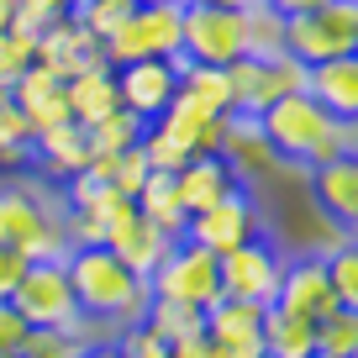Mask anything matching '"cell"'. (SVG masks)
<instances>
[{
    "instance_id": "obj_1",
    "label": "cell",
    "mask_w": 358,
    "mask_h": 358,
    "mask_svg": "<svg viewBox=\"0 0 358 358\" xmlns=\"http://www.w3.org/2000/svg\"><path fill=\"white\" fill-rule=\"evenodd\" d=\"M258 132L268 137V148H274V158L280 164H327V158H348L358 153V122H343V116H332L327 106H316L311 95H280V101L268 106L264 116H253Z\"/></svg>"
},
{
    "instance_id": "obj_2",
    "label": "cell",
    "mask_w": 358,
    "mask_h": 358,
    "mask_svg": "<svg viewBox=\"0 0 358 358\" xmlns=\"http://www.w3.org/2000/svg\"><path fill=\"white\" fill-rule=\"evenodd\" d=\"M64 268H69V290H74L79 316H90L95 327H111L116 332V327H127V322H143L148 306H153L148 280H137L111 248L74 243L64 253Z\"/></svg>"
},
{
    "instance_id": "obj_3",
    "label": "cell",
    "mask_w": 358,
    "mask_h": 358,
    "mask_svg": "<svg viewBox=\"0 0 358 358\" xmlns=\"http://www.w3.org/2000/svg\"><path fill=\"white\" fill-rule=\"evenodd\" d=\"M0 243L16 248L27 264L64 258L69 248H74L69 243V227H64V201L37 190L32 179L0 185Z\"/></svg>"
},
{
    "instance_id": "obj_4",
    "label": "cell",
    "mask_w": 358,
    "mask_h": 358,
    "mask_svg": "<svg viewBox=\"0 0 358 358\" xmlns=\"http://www.w3.org/2000/svg\"><path fill=\"white\" fill-rule=\"evenodd\" d=\"M11 306L27 316V327H69V332H85L90 343H101V327L90 322V316H79V306H74L64 258L27 264L22 280H16V290H11Z\"/></svg>"
},
{
    "instance_id": "obj_5",
    "label": "cell",
    "mask_w": 358,
    "mask_h": 358,
    "mask_svg": "<svg viewBox=\"0 0 358 358\" xmlns=\"http://www.w3.org/2000/svg\"><path fill=\"white\" fill-rule=\"evenodd\" d=\"M285 53L301 64L358 53V0H322L301 16H285Z\"/></svg>"
},
{
    "instance_id": "obj_6",
    "label": "cell",
    "mask_w": 358,
    "mask_h": 358,
    "mask_svg": "<svg viewBox=\"0 0 358 358\" xmlns=\"http://www.w3.org/2000/svg\"><path fill=\"white\" fill-rule=\"evenodd\" d=\"M148 290L153 301H174V306H190V311H211L222 301V268H216V253L185 243L179 237L169 248V258L148 274Z\"/></svg>"
},
{
    "instance_id": "obj_7",
    "label": "cell",
    "mask_w": 358,
    "mask_h": 358,
    "mask_svg": "<svg viewBox=\"0 0 358 358\" xmlns=\"http://www.w3.org/2000/svg\"><path fill=\"white\" fill-rule=\"evenodd\" d=\"M179 22H185V6H179V0L132 6V16L106 37V64L122 69V64H132V58H174L179 53Z\"/></svg>"
},
{
    "instance_id": "obj_8",
    "label": "cell",
    "mask_w": 358,
    "mask_h": 358,
    "mask_svg": "<svg viewBox=\"0 0 358 358\" xmlns=\"http://www.w3.org/2000/svg\"><path fill=\"white\" fill-rule=\"evenodd\" d=\"M179 53L190 64L227 69L232 58H243V6H185L179 22Z\"/></svg>"
},
{
    "instance_id": "obj_9",
    "label": "cell",
    "mask_w": 358,
    "mask_h": 358,
    "mask_svg": "<svg viewBox=\"0 0 358 358\" xmlns=\"http://www.w3.org/2000/svg\"><path fill=\"white\" fill-rule=\"evenodd\" d=\"M253 237H264V211H258V201L248 190H232L227 201L195 211L190 227H185V243L206 248V253H216V258L243 248V243H253Z\"/></svg>"
},
{
    "instance_id": "obj_10",
    "label": "cell",
    "mask_w": 358,
    "mask_h": 358,
    "mask_svg": "<svg viewBox=\"0 0 358 358\" xmlns=\"http://www.w3.org/2000/svg\"><path fill=\"white\" fill-rule=\"evenodd\" d=\"M222 268V295L227 301H253V306H274L280 295V274H285V258L268 237H253V243L232 248V253L216 258Z\"/></svg>"
},
{
    "instance_id": "obj_11",
    "label": "cell",
    "mask_w": 358,
    "mask_h": 358,
    "mask_svg": "<svg viewBox=\"0 0 358 358\" xmlns=\"http://www.w3.org/2000/svg\"><path fill=\"white\" fill-rule=\"evenodd\" d=\"M32 64L53 69V74H85V69H111L106 64V43L90 37L74 16H53V22L37 27V48H32Z\"/></svg>"
},
{
    "instance_id": "obj_12",
    "label": "cell",
    "mask_w": 358,
    "mask_h": 358,
    "mask_svg": "<svg viewBox=\"0 0 358 358\" xmlns=\"http://www.w3.org/2000/svg\"><path fill=\"white\" fill-rule=\"evenodd\" d=\"M258 322H264V306L227 301L222 295V301L206 311V358H264Z\"/></svg>"
},
{
    "instance_id": "obj_13",
    "label": "cell",
    "mask_w": 358,
    "mask_h": 358,
    "mask_svg": "<svg viewBox=\"0 0 358 358\" xmlns=\"http://www.w3.org/2000/svg\"><path fill=\"white\" fill-rule=\"evenodd\" d=\"M111 74H116V101H122V111L143 116V122H153L179 95V69L169 64V58H132V64L111 69Z\"/></svg>"
},
{
    "instance_id": "obj_14",
    "label": "cell",
    "mask_w": 358,
    "mask_h": 358,
    "mask_svg": "<svg viewBox=\"0 0 358 358\" xmlns=\"http://www.w3.org/2000/svg\"><path fill=\"white\" fill-rule=\"evenodd\" d=\"M274 306H285V311L306 316V322H322V316L332 311H348V306H337L332 295V280H327V258L311 253V258H285V274H280V295H274Z\"/></svg>"
},
{
    "instance_id": "obj_15",
    "label": "cell",
    "mask_w": 358,
    "mask_h": 358,
    "mask_svg": "<svg viewBox=\"0 0 358 358\" xmlns=\"http://www.w3.org/2000/svg\"><path fill=\"white\" fill-rule=\"evenodd\" d=\"M132 216H137L132 195H122V190H101L95 201H85V206H74V211H64V227H69V243L111 248V243H116V232H122Z\"/></svg>"
},
{
    "instance_id": "obj_16",
    "label": "cell",
    "mask_w": 358,
    "mask_h": 358,
    "mask_svg": "<svg viewBox=\"0 0 358 358\" xmlns=\"http://www.w3.org/2000/svg\"><path fill=\"white\" fill-rule=\"evenodd\" d=\"M222 164L232 169L237 185H258V179H268L274 169H280V158H274V148H268V137L258 132L253 116H227V132H222Z\"/></svg>"
},
{
    "instance_id": "obj_17",
    "label": "cell",
    "mask_w": 358,
    "mask_h": 358,
    "mask_svg": "<svg viewBox=\"0 0 358 358\" xmlns=\"http://www.w3.org/2000/svg\"><path fill=\"white\" fill-rule=\"evenodd\" d=\"M311 201L322 206V216H332L343 232L358 227V153L327 158L311 169Z\"/></svg>"
},
{
    "instance_id": "obj_18",
    "label": "cell",
    "mask_w": 358,
    "mask_h": 358,
    "mask_svg": "<svg viewBox=\"0 0 358 358\" xmlns=\"http://www.w3.org/2000/svg\"><path fill=\"white\" fill-rule=\"evenodd\" d=\"M85 164H90V137H85L79 122H58V127L32 132V169L43 179L64 185V179H74Z\"/></svg>"
},
{
    "instance_id": "obj_19",
    "label": "cell",
    "mask_w": 358,
    "mask_h": 358,
    "mask_svg": "<svg viewBox=\"0 0 358 358\" xmlns=\"http://www.w3.org/2000/svg\"><path fill=\"white\" fill-rule=\"evenodd\" d=\"M232 190H243V185H237L232 169L222 164V153H195V158H185V164L174 169V195L190 216L206 211V206H216V201H227Z\"/></svg>"
},
{
    "instance_id": "obj_20",
    "label": "cell",
    "mask_w": 358,
    "mask_h": 358,
    "mask_svg": "<svg viewBox=\"0 0 358 358\" xmlns=\"http://www.w3.org/2000/svg\"><path fill=\"white\" fill-rule=\"evenodd\" d=\"M11 101L22 106V116H27V127H32V132H43V127L69 122L64 74H53V69H43V64H27V74L11 85Z\"/></svg>"
},
{
    "instance_id": "obj_21",
    "label": "cell",
    "mask_w": 358,
    "mask_h": 358,
    "mask_svg": "<svg viewBox=\"0 0 358 358\" xmlns=\"http://www.w3.org/2000/svg\"><path fill=\"white\" fill-rule=\"evenodd\" d=\"M306 95L327 106L343 122H358V64L353 58H327V64L306 69Z\"/></svg>"
},
{
    "instance_id": "obj_22",
    "label": "cell",
    "mask_w": 358,
    "mask_h": 358,
    "mask_svg": "<svg viewBox=\"0 0 358 358\" xmlns=\"http://www.w3.org/2000/svg\"><path fill=\"white\" fill-rule=\"evenodd\" d=\"M258 337H264V358H316V322L285 306H264Z\"/></svg>"
},
{
    "instance_id": "obj_23",
    "label": "cell",
    "mask_w": 358,
    "mask_h": 358,
    "mask_svg": "<svg viewBox=\"0 0 358 358\" xmlns=\"http://www.w3.org/2000/svg\"><path fill=\"white\" fill-rule=\"evenodd\" d=\"M227 90H232V116H264L268 106L280 101L268 58H248V53L227 64Z\"/></svg>"
},
{
    "instance_id": "obj_24",
    "label": "cell",
    "mask_w": 358,
    "mask_h": 358,
    "mask_svg": "<svg viewBox=\"0 0 358 358\" xmlns=\"http://www.w3.org/2000/svg\"><path fill=\"white\" fill-rule=\"evenodd\" d=\"M64 101H69V122L90 127L101 122V116H111L116 106V74L111 69H85V74H69L64 79Z\"/></svg>"
},
{
    "instance_id": "obj_25",
    "label": "cell",
    "mask_w": 358,
    "mask_h": 358,
    "mask_svg": "<svg viewBox=\"0 0 358 358\" xmlns=\"http://www.w3.org/2000/svg\"><path fill=\"white\" fill-rule=\"evenodd\" d=\"M169 248H174V237H169V232H158L153 222H143V216H132V222H127L122 232H116L111 253L122 258L127 268H132L137 280H148V274H153V268H158V264H164V258H169Z\"/></svg>"
},
{
    "instance_id": "obj_26",
    "label": "cell",
    "mask_w": 358,
    "mask_h": 358,
    "mask_svg": "<svg viewBox=\"0 0 358 358\" xmlns=\"http://www.w3.org/2000/svg\"><path fill=\"white\" fill-rule=\"evenodd\" d=\"M132 206H137V216L143 222H153L158 232H169L179 243L185 237V227H190V211L179 206V195H174V174H164V169H153L148 174V185L132 195Z\"/></svg>"
},
{
    "instance_id": "obj_27",
    "label": "cell",
    "mask_w": 358,
    "mask_h": 358,
    "mask_svg": "<svg viewBox=\"0 0 358 358\" xmlns=\"http://www.w3.org/2000/svg\"><path fill=\"white\" fill-rule=\"evenodd\" d=\"M179 101L201 106L206 116H232V90H227V69H211V64H185V69H179Z\"/></svg>"
},
{
    "instance_id": "obj_28",
    "label": "cell",
    "mask_w": 358,
    "mask_h": 358,
    "mask_svg": "<svg viewBox=\"0 0 358 358\" xmlns=\"http://www.w3.org/2000/svg\"><path fill=\"white\" fill-rule=\"evenodd\" d=\"M243 53L248 58H280L285 53V16L264 0L243 6Z\"/></svg>"
},
{
    "instance_id": "obj_29",
    "label": "cell",
    "mask_w": 358,
    "mask_h": 358,
    "mask_svg": "<svg viewBox=\"0 0 358 358\" xmlns=\"http://www.w3.org/2000/svg\"><path fill=\"white\" fill-rule=\"evenodd\" d=\"M143 116H132V111H122L116 106L111 116H101V122H90L85 127V137H90V153H122V148H137L143 143Z\"/></svg>"
},
{
    "instance_id": "obj_30",
    "label": "cell",
    "mask_w": 358,
    "mask_h": 358,
    "mask_svg": "<svg viewBox=\"0 0 358 358\" xmlns=\"http://www.w3.org/2000/svg\"><path fill=\"white\" fill-rule=\"evenodd\" d=\"M316 358H358V311H332L316 322Z\"/></svg>"
},
{
    "instance_id": "obj_31",
    "label": "cell",
    "mask_w": 358,
    "mask_h": 358,
    "mask_svg": "<svg viewBox=\"0 0 358 358\" xmlns=\"http://www.w3.org/2000/svg\"><path fill=\"white\" fill-rule=\"evenodd\" d=\"M90 348L85 332H69V327H32L22 343V358H79Z\"/></svg>"
},
{
    "instance_id": "obj_32",
    "label": "cell",
    "mask_w": 358,
    "mask_h": 358,
    "mask_svg": "<svg viewBox=\"0 0 358 358\" xmlns=\"http://www.w3.org/2000/svg\"><path fill=\"white\" fill-rule=\"evenodd\" d=\"M132 6H137V0H74V11H69V16H74L90 37H101V43H106V37L132 16Z\"/></svg>"
},
{
    "instance_id": "obj_33",
    "label": "cell",
    "mask_w": 358,
    "mask_h": 358,
    "mask_svg": "<svg viewBox=\"0 0 358 358\" xmlns=\"http://www.w3.org/2000/svg\"><path fill=\"white\" fill-rule=\"evenodd\" d=\"M32 48H37V32L32 27H6L0 32V90H11L16 79L27 74V64H32Z\"/></svg>"
},
{
    "instance_id": "obj_34",
    "label": "cell",
    "mask_w": 358,
    "mask_h": 358,
    "mask_svg": "<svg viewBox=\"0 0 358 358\" xmlns=\"http://www.w3.org/2000/svg\"><path fill=\"white\" fill-rule=\"evenodd\" d=\"M322 258H327V280H332L337 306L358 311V253H353V237H343L337 253H322Z\"/></svg>"
},
{
    "instance_id": "obj_35",
    "label": "cell",
    "mask_w": 358,
    "mask_h": 358,
    "mask_svg": "<svg viewBox=\"0 0 358 358\" xmlns=\"http://www.w3.org/2000/svg\"><path fill=\"white\" fill-rule=\"evenodd\" d=\"M106 348H111L116 358H169V343L153 332V327H148V316H143V322H127V327H116Z\"/></svg>"
},
{
    "instance_id": "obj_36",
    "label": "cell",
    "mask_w": 358,
    "mask_h": 358,
    "mask_svg": "<svg viewBox=\"0 0 358 358\" xmlns=\"http://www.w3.org/2000/svg\"><path fill=\"white\" fill-rule=\"evenodd\" d=\"M148 327H153L164 343H174V337L206 332V311H190V306H174V301H153L148 306Z\"/></svg>"
},
{
    "instance_id": "obj_37",
    "label": "cell",
    "mask_w": 358,
    "mask_h": 358,
    "mask_svg": "<svg viewBox=\"0 0 358 358\" xmlns=\"http://www.w3.org/2000/svg\"><path fill=\"white\" fill-rule=\"evenodd\" d=\"M148 174H153V164H148L143 143H137V148H122V153H111V190L137 195V190L148 185Z\"/></svg>"
},
{
    "instance_id": "obj_38",
    "label": "cell",
    "mask_w": 358,
    "mask_h": 358,
    "mask_svg": "<svg viewBox=\"0 0 358 358\" xmlns=\"http://www.w3.org/2000/svg\"><path fill=\"white\" fill-rule=\"evenodd\" d=\"M74 11V0H16L11 6V22L16 27H43V22H53V16H69Z\"/></svg>"
},
{
    "instance_id": "obj_39",
    "label": "cell",
    "mask_w": 358,
    "mask_h": 358,
    "mask_svg": "<svg viewBox=\"0 0 358 358\" xmlns=\"http://www.w3.org/2000/svg\"><path fill=\"white\" fill-rule=\"evenodd\" d=\"M27 316L16 311L11 301H0V358H22V343H27Z\"/></svg>"
},
{
    "instance_id": "obj_40",
    "label": "cell",
    "mask_w": 358,
    "mask_h": 358,
    "mask_svg": "<svg viewBox=\"0 0 358 358\" xmlns=\"http://www.w3.org/2000/svg\"><path fill=\"white\" fill-rule=\"evenodd\" d=\"M16 143H32V127H27L22 106L11 101V90H0V148H16Z\"/></svg>"
},
{
    "instance_id": "obj_41",
    "label": "cell",
    "mask_w": 358,
    "mask_h": 358,
    "mask_svg": "<svg viewBox=\"0 0 358 358\" xmlns=\"http://www.w3.org/2000/svg\"><path fill=\"white\" fill-rule=\"evenodd\" d=\"M306 69L311 64H301V58H290V53L268 58V74H274V90H280V95H301L306 90Z\"/></svg>"
},
{
    "instance_id": "obj_42",
    "label": "cell",
    "mask_w": 358,
    "mask_h": 358,
    "mask_svg": "<svg viewBox=\"0 0 358 358\" xmlns=\"http://www.w3.org/2000/svg\"><path fill=\"white\" fill-rule=\"evenodd\" d=\"M22 268H27V258L16 253V248H6V243H0V301H11L16 280H22Z\"/></svg>"
},
{
    "instance_id": "obj_43",
    "label": "cell",
    "mask_w": 358,
    "mask_h": 358,
    "mask_svg": "<svg viewBox=\"0 0 358 358\" xmlns=\"http://www.w3.org/2000/svg\"><path fill=\"white\" fill-rule=\"evenodd\" d=\"M32 164V143H16V148H0V169H27Z\"/></svg>"
},
{
    "instance_id": "obj_44",
    "label": "cell",
    "mask_w": 358,
    "mask_h": 358,
    "mask_svg": "<svg viewBox=\"0 0 358 358\" xmlns=\"http://www.w3.org/2000/svg\"><path fill=\"white\" fill-rule=\"evenodd\" d=\"M264 6H274L280 16H301V11H311V6H322V0H264Z\"/></svg>"
},
{
    "instance_id": "obj_45",
    "label": "cell",
    "mask_w": 358,
    "mask_h": 358,
    "mask_svg": "<svg viewBox=\"0 0 358 358\" xmlns=\"http://www.w3.org/2000/svg\"><path fill=\"white\" fill-rule=\"evenodd\" d=\"M79 358H116V353H111V348H106V343H90V348H85V353H79Z\"/></svg>"
},
{
    "instance_id": "obj_46",
    "label": "cell",
    "mask_w": 358,
    "mask_h": 358,
    "mask_svg": "<svg viewBox=\"0 0 358 358\" xmlns=\"http://www.w3.org/2000/svg\"><path fill=\"white\" fill-rule=\"evenodd\" d=\"M11 6H16V0H0V32L11 27Z\"/></svg>"
},
{
    "instance_id": "obj_47",
    "label": "cell",
    "mask_w": 358,
    "mask_h": 358,
    "mask_svg": "<svg viewBox=\"0 0 358 358\" xmlns=\"http://www.w3.org/2000/svg\"><path fill=\"white\" fill-rule=\"evenodd\" d=\"M179 6H216V0H179ZM222 6H227V0H222Z\"/></svg>"
},
{
    "instance_id": "obj_48",
    "label": "cell",
    "mask_w": 358,
    "mask_h": 358,
    "mask_svg": "<svg viewBox=\"0 0 358 358\" xmlns=\"http://www.w3.org/2000/svg\"><path fill=\"white\" fill-rule=\"evenodd\" d=\"M137 6H158V0H137Z\"/></svg>"
}]
</instances>
